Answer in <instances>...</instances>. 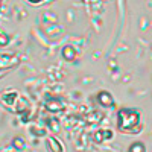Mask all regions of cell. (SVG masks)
I'll list each match as a JSON object with an SVG mask.
<instances>
[{"mask_svg":"<svg viewBox=\"0 0 152 152\" xmlns=\"http://www.w3.org/2000/svg\"><path fill=\"white\" fill-rule=\"evenodd\" d=\"M117 129L123 134H138L140 126V111L135 108H122L117 113Z\"/></svg>","mask_w":152,"mask_h":152,"instance_id":"6da1fadb","label":"cell"},{"mask_svg":"<svg viewBox=\"0 0 152 152\" xmlns=\"http://www.w3.org/2000/svg\"><path fill=\"white\" fill-rule=\"evenodd\" d=\"M97 97H99V102L102 104V107H105V108H110V107L114 105L113 96H111L108 91H99V93H97Z\"/></svg>","mask_w":152,"mask_h":152,"instance_id":"7a4b0ae2","label":"cell"},{"mask_svg":"<svg viewBox=\"0 0 152 152\" xmlns=\"http://www.w3.org/2000/svg\"><path fill=\"white\" fill-rule=\"evenodd\" d=\"M47 148L50 151H53V152H62V151H64V146H62L59 143V140L55 138V137H49L47 138Z\"/></svg>","mask_w":152,"mask_h":152,"instance_id":"3957f363","label":"cell"},{"mask_svg":"<svg viewBox=\"0 0 152 152\" xmlns=\"http://www.w3.org/2000/svg\"><path fill=\"white\" fill-rule=\"evenodd\" d=\"M62 56H64L67 61H73L76 58V52H75V47L73 46H66L62 49Z\"/></svg>","mask_w":152,"mask_h":152,"instance_id":"277c9868","label":"cell"},{"mask_svg":"<svg viewBox=\"0 0 152 152\" xmlns=\"http://www.w3.org/2000/svg\"><path fill=\"white\" fill-rule=\"evenodd\" d=\"M46 107H47L49 111H59L62 105H61L59 100H49V102L46 104Z\"/></svg>","mask_w":152,"mask_h":152,"instance_id":"5b68a950","label":"cell"},{"mask_svg":"<svg viewBox=\"0 0 152 152\" xmlns=\"http://www.w3.org/2000/svg\"><path fill=\"white\" fill-rule=\"evenodd\" d=\"M145 151H146V148H145V145L142 142L134 143V145L129 146V152H145Z\"/></svg>","mask_w":152,"mask_h":152,"instance_id":"8992f818","label":"cell"},{"mask_svg":"<svg viewBox=\"0 0 152 152\" xmlns=\"http://www.w3.org/2000/svg\"><path fill=\"white\" fill-rule=\"evenodd\" d=\"M14 146L18 148V149H23V148H24V140H23V137H15V138H14Z\"/></svg>","mask_w":152,"mask_h":152,"instance_id":"52a82bcc","label":"cell"},{"mask_svg":"<svg viewBox=\"0 0 152 152\" xmlns=\"http://www.w3.org/2000/svg\"><path fill=\"white\" fill-rule=\"evenodd\" d=\"M100 132H102L104 140H110V138H113V131L111 129H100Z\"/></svg>","mask_w":152,"mask_h":152,"instance_id":"ba28073f","label":"cell"},{"mask_svg":"<svg viewBox=\"0 0 152 152\" xmlns=\"http://www.w3.org/2000/svg\"><path fill=\"white\" fill-rule=\"evenodd\" d=\"M8 43H9V37L6 34H0V47L8 46Z\"/></svg>","mask_w":152,"mask_h":152,"instance_id":"9c48e42d","label":"cell"},{"mask_svg":"<svg viewBox=\"0 0 152 152\" xmlns=\"http://www.w3.org/2000/svg\"><path fill=\"white\" fill-rule=\"evenodd\" d=\"M94 142H96V143H102V142H104V137H102V132H100V131H97V132L94 134Z\"/></svg>","mask_w":152,"mask_h":152,"instance_id":"30bf717a","label":"cell"},{"mask_svg":"<svg viewBox=\"0 0 152 152\" xmlns=\"http://www.w3.org/2000/svg\"><path fill=\"white\" fill-rule=\"evenodd\" d=\"M29 2H34V3H37V2H43V0H29Z\"/></svg>","mask_w":152,"mask_h":152,"instance_id":"8fae6325","label":"cell"}]
</instances>
